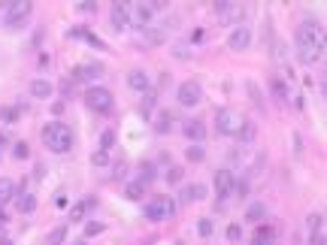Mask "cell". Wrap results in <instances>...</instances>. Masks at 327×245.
Masks as SVG:
<instances>
[{
  "instance_id": "1",
  "label": "cell",
  "mask_w": 327,
  "mask_h": 245,
  "mask_svg": "<svg viewBox=\"0 0 327 245\" xmlns=\"http://www.w3.org/2000/svg\"><path fill=\"white\" fill-rule=\"evenodd\" d=\"M294 45H297V61L300 64H315L327 48V30L324 24H318L315 18L303 21L294 33Z\"/></svg>"
},
{
  "instance_id": "2",
  "label": "cell",
  "mask_w": 327,
  "mask_h": 245,
  "mask_svg": "<svg viewBox=\"0 0 327 245\" xmlns=\"http://www.w3.org/2000/svg\"><path fill=\"white\" fill-rule=\"evenodd\" d=\"M42 142H45V149H49V152L64 155V152H70V149H73V133H70V127H67V124H61V121H49V124L42 127Z\"/></svg>"
},
{
  "instance_id": "3",
  "label": "cell",
  "mask_w": 327,
  "mask_h": 245,
  "mask_svg": "<svg viewBox=\"0 0 327 245\" xmlns=\"http://www.w3.org/2000/svg\"><path fill=\"white\" fill-rule=\"evenodd\" d=\"M0 6L6 9V15H3V24L6 27H21L27 21V15L33 12V3L30 0H12V3H0Z\"/></svg>"
},
{
  "instance_id": "4",
  "label": "cell",
  "mask_w": 327,
  "mask_h": 245,
  "mask_svg": "<svg viewBox=\"0 0 327 245\" xmlns=\"http://www.w3.org/2000/svg\"><path fill=\"white\" fill-rule=\"evenodd\" d=\"M143 212H146L149 221H167V218L176 215V200L173 197H152Z\"/></svg>"
},
{
  "instance_id": "5",
  "label": "cell",
  "mask_w": 327,
  "mask_h": 245,
  "mask_svg": "<svg viewBox=\"0 0 327 245\" xmlns=\"http://www.w3.org/2000/svg\"><path fill=\"white\" fill-rule=\"evenodd\" d=\"M85 103H88V109L106 115V112L112 109L115 100H112V91H106V88H100V85H91V88L85 91Z\"/></svg>"
},
{
  "instance_id": "6",
  "label": "cell",
  "mask_w": 327,
  "mask_h": 245,
  "mask_svg": "<svg viewBox=\"0 0 327 245\" xmlns=\"http://www.w3.org/2000/svg\"><path fill=\"white\" fill-rule=\"evenodd\" d=\"M240 127H243V118L233 112V109H218L215 112V130L221 133V136H237L240 133Z\"/></svg>"
},
{
  "instance_id": "7",
  "label": "cell",
  "mask_w": 327,
  "mask_h": 245,
  "mask_svg": "<svg viewBox=\"0 0 327 245\" xmlns=\"http://www.w3.org/2000/svg\"><path fill=\"white\" fill-rule=\"evenodd\" d=\"M176 97H179V103H182V106H197V103H200V97H203V88H200V82L188 79V82H182V85H179Z\"/></svg>"
},
{
  "instance_id": "8",
  "label": "cell",
  "mask_w": 327,
  "mask_h": 245,
  "mask_svg": "<svg viewBox=\"0 0 327 245\" xmlns=\"http://www.w3.org/2000/svg\"><path fill=\"white\" fill-rule=\"evenodd\" d=\"M212 185H215V194H218V200H227V197H233L237 176H233L230 170H218V173H215V179H212Z\"/></svg>"
},
{
  "instance_id": "9",
  "label": "cell",
  "mask_w": 327,
  "mask_h": 245,
  "mask_svg": "<svg viewBox=\"0 0 327 245\" xmlns=\"http://www.w3.org/2000/svg\"><path fill=\"white\" fill-rule=\"evenodd\" d=\"M212 9L218 12V18H221L224 24H233V21H240V18H243V12H246L243 6H237V3H230V0H218Z\"/></svg>"
},
{
  "instance_id": "10",
  "label": "cell",
  "mask_w": 327,
  "mask_h": 245,
  "mask_svg": "<svg viewBox=\"0 0 327 245\" xmlns=\"http://www.w3.org/2000/svg\"><path fill=\"white\" fill-rule=\"evenodd\" d=\"M103 76V64L100 61H91V64H79L73 70V82H94Z\"/></svg>"
},
{
  "instance_id": "11",
  "label": "cell",
  "mask_w": 327,
  "mask_h": 245,
  "mask_svg": "<svg viewBox=\"0 0 327 245\" xmlns=\"http://www.w3.org/2000/svg\"><path fill=\"white\" fill-rule=\"evenodd\" d=\"M152 15H155L152 3H136V6H130V21H133V24H136L139 30L152 27Z\"/></svg>"
},
{
  "instance_id": "12",
  "label": "cell",
  "mask_w": 327,
  "mask_h": 245,
  "mask_svg": "<svg viewBox=\"0 0 327 245\" xmlns=\"http://www.w3.org/2000/svg\"><path fill=\"white\" fill-rule=\"evenodd\" d=\"M115 30H124L130 24V3H112V15H109Z\"/></svg>"
},
{
  "instance_id": "13",
  "label": "cell",
  "mask_w": 327,
  "mask_h": 245,
  "mask_svg": "<svg viewBox=\"0 0 327 245\" xmlns=\"http://www.w3.org/2000/svg\"><path fill=\"white\" fill-rule=\"evenodd\" d=\"M227 45L233 48V52H246L249 45H252V30L249 27H233V33H230V39H227Z\"/></svg>"
},
{
  "instance_id": "14",
  "label": "cell",
  "mask_w": 327,
  "mask_h": 245,
  "mask_svg": "<svg viewBox=\"0 0 327 245\" xmlns=\"http://www.w3.org/2000/svg\"><path fill=\"white\" fill-rule=\"evenodd\" d=\"M182 133H185L191 142H203V139H206V124H203L200 118H188V121L182 124Z\"/></svg>"
},
{
  "instance_id": "15",
  "label": "cell",
  "mask_w": 327,
  "mask_h": 245,
  "mask_svg": "<svg viewBox=\"0 0 327 245\" xmlns=\"http://www.w3.org/2000/svg\"><path fill=\"white\" fill-rule=\"evenodd\" d=\"M127 85H130L133 91H139V94L152 91V85H149V76H146L143 70H130V73H127Z\"/></svg>"
},
{
  "instance_id": "16",
  "label": "cell",
  "mask_w": 327,
  "mask_h": 245,
  "mask_svg": "<svg viewBox=\"0 0 327 245\" xmlns=\"http://www.w3.org/2000/svg\"><path fill=\"white\" fill-rule=\"evenodd\" d=\"M52 82H45V79H33L30 82V97H36V100H45V97H52Z\"/></svg>"
},
{
  "instance_id": "17",
  "label": "cell",
  "mask_w": 327,
  "mask_h": 245,
  "mask_svg": "<svg viewBox=\"0 0 327 245\" xmlns=\"http://www.w3.org/2000/svg\"><path fill=\"white\" fill-rule=\"evenodd\" d=\"M15 206H18V212L30 215V212L36 209V197H33V194H27V191H18V194H15Z\"/></svg>"
},
{
  "instance_id": "18",
  "label": "cell",
  "mask_w": 327,
  "mask_h": 245,
  "mask_svg": "<svg viewBox=\"0 0 327 245\" xmlns=\"http://www.w3.org/2000/svg\"><path fill=\"white\" fill-rule=\"evenodd\" d=\"M91 206H94V200H82V203L70 206V221H73V224L85 221V215H88V209H91Z\"/></svg>"
},
{
  "instance_id": "19",
  "label": "cell",
  "mask_w": 327,
  "mask_h": 245,
  "mask_svg": "<svg viewBox=\"0 0 327 245\" xmlns=\"http://www.w3.org/2000/svg\"><path fill=\"white\" fill-rule=\"evenodd\" d=\"M173 121H176V118H173V112H167V109H164V112L155 118V130H158V133H173Z\"/></svg>"
},
{
  "instance_id": "20",
  "label": "cell",
  "mask_w": 327,
  "mask_h": 245,
  "mask_svg": "<svg viewBox=\"0 0 327 245\" xmlns=\"http://www.w3.org/2000/svg\"><path fill=\"white\" fill-rule=\"evenodd\" d=\"M206 197V188L203 185H188L185 191H182V203H197V200H203Z\"/></svg>"
},
{
  "instance_id": "21",
  "label": "cell",
  "mask_w": 327,
  "mask_h": 245,
  "mask_svg": "<svg viewBox=\"0 0 327 245\" xmlns=\"http://www.w3.org/2000/svg\"><path fill=\"white\" fill-rule=\"evenodd\" d=\"M15 194H18L15 182H12V179H0V206H3V203H9Z\"/></svg>"
},
{
  "instance_id": "22",
  "label": "cell",
  "mask_w": 327,
  "mask_h": 245,
  "mask_svg": "<svg viewBox=\"0 0 327 245\" xmlns=\"http://www.w3.org/2000/svg\"><path fill=\"white\" fill-rule=\"evenodd\" d=\"M237 136H240V142H246V145H249V142H255V136H258L255 121H243V127H240V133H237Z\"/></svg>"
},
{
  "instance_id": "23",
  "label": "cell",
  "mask_w": 327,
  "mask_h": 245,
  "mask_svg": "<svg viewBox=\"0 0 327 245\" xmlns=\"http://www.w3.org/2000/svg\"><path fill=\"white\" fill-rule=\"evenodd\" d=\"M273 239H276V230H273V227H258L252 245H273Z\"/></svg>"
},
{
  "instance_id": "24",
  "label": "cell",
  "mask_w": 327,
  "mask_h": 245,
  "mask_svg": "<svg viewBox=\"0 0 327 245\" xmlns=\"http://www.w3.org/2000/svg\"><path fill=\"white\" fill-rule=\"evenodd\" d=\"M143 39H146L149 45H161V42L167 39V33L158 30V27H146V30H143Z\"/></svg>"
},
{
  "instance_id": "25",
  "label": "cell",
  "mask_w": 327,
  "mask_h": 245,
  "mask_svg": "<svg viewBox=\"0 0 327 245\" xmlns=\"http://www.w3.org/2000/svg\"><path fill=\"white\" fill-rule=\"evenodd\" d=\"M155 176H158V170H155V164H149V161H143V164H139V179H136V182H143V185H149V182H155Z\"/></svg>"
},
{
  "instance_id": "26",
  "label": "cell",
  "mask_w": 327,
  "mask_h": 245,
  "mask_svg": "<svg viewBox=\"0 0 327 245\" xmlns=\"http://www.w3.org/2000/svg\"><path fill=\"white\" fill-rule=\"evenodd\" d=\"M155 106H158V94H155V91H146V94H143V106H139V112H143V115H152V112H155Z\"/></svg>"
},
{
  "instance_id": "27",
  "label": "cell",
  "mask_w": 327,
  "mask_h": 245,
  "mask_svg": "<svg viewBox=\"0 0 327 245\" xmlns=\"http://www.w3.org/2000/svg\"><path fill=\"white\" fill-rule=\"evenodd\" d=\"M264 215H267V206H264V203H252V206L246 209V221H252V224L261 221Z\"/></svg>"
},
{
  "instance_id": "28",
  "label": "cell",
  "mask_w": 327,
  "mask_h": 245,
  "mask_svg": "<svg viewBox=\"0 0 327 245\" xmlns=\"http://www.w3.org/2000/svg\"><path fill=\"white\" fill-rule=\"evenodd\" d=\"M143 194H146V185H143V182H130V185L124 188V197H127V200H143Z\"/></svg>"
},
{
  "instance_id": "29",
  "label": "cell",
  "mask_w": 327,
  "mask_h": 245,
  "mask_svg": "<svg viewBox=\"0 0 327 245\" xmlns=\"http://www.w3.org/2000/svg\"><path fill=\"white\" fill-rule=\"evenodd\" d=\"M67 242V224L64 227H55L49 236H45V245H64Z\"/></svg>"
},
{
  "instance_id": "30",
  "label": "cell",
  "mask_w": 327,
  "mask_h": 245,
  "mask_svg": "<svg viewBox=\"0 0 327 245\" xmlns=\"http://www.w3.org/2000/svg\"><path fill=\"white\" fill-rule=\"evenodd\" d=\"M270 88H273L276 100H288V85H285L282 79H273V82H270Z\"/></svg>"
},
{
  "instance_id": "31",
  "label": "cell",
  "mask_w": 327,
  "mask_h": 245,
  "mask_svg": "<svg viewBox=\"0 0 327 245\" xmlns=\"http://www.w3.org/2000/svg\"><path fill=\"white\" fill-rule=\"evenodd\" d=\"M18 115H21V109H18V106H3V109H0V118H3L6 124L18 121Z\"/></svg>"
},
{
  "instance_id": "32",
  "label": "cell",
  "mask_w": 327,
  "mask_h": 245,
  "mask_svg": "<svg viewBox=\"0 0 327 245\" xmlns=\"http://www.w3.org/2000/svg\"><path fill=\"white\" fill-rule=\"evenodd\" d=\"M12 158H15V161H27V158H30L27 142H15V145H12Z\"/></svg>"
},
{
  "instance_id": "33",
  "label": "cell",
  "mask_w": 327,
  "mask_h": 245,
  "mask_svg": "<svg viewBox=\"0 0 327 245\" xmlns=\"http://www.w3.org/2000/svg\"><path fill=\"white\" fill-rule=\"evenodd\" d=\"M212 230H215V227H212V218H200V221H197V233H200L203 239H209Z\"/></svg>"
},
{
  "instance_id": "34",
  "label": "cell",
  "mask_w": 327,
  "mask_h": 245,
  "mask_svg": "<svg viewBox=\"0 0 327 245\" xmlns=\"http://www.w3.org/2000/svg\"><path fill=\"white\" fill-rule=\"evenodd\" d=\"M112 145H115V130H103V133H100V149L109 152Z\"/></svg>"
},
{
  "instance_id": "35",
  "label": "cell",
  "mask_w": 327,
  "mask_h": 245,
  "mask_svg": "<svg viewBox=\"0 0 327 245\" xmlns=\"http://www.w3.org/2000/svg\"><path fill=\"white\" fill-rule=\"evenodd\" d=\"M185 155H188V161H191V164H200V161L206 158V152H203L200 145H188V152H185Z\"/></svg>"
},
{
  "instance_id": "36",
  "label": "cell",
  "mask_w": 327,
  "mask_h": 245,
  "mask_svg": "<svg viewBox=\"0 0 327 245\" xmlns=\"http://www.w3.org/2000/svg\"><path fill=\"white\" fill-rule=\"evenodd\" d=\"M91 164H94V167H106V164H109V152H103V149H97V152L91 155Z\"/></svg>"
},
{
  "instance_id": "37",
  "label": "cell",
  "mask_w": 327,
  "mask_h": 245,
  "mask_svg": "<svg viewBox=\"0 0 327 245\" xmlns=\"http://www.w3.org/2000/svg\"><path fill=\"white\" fill-rule=\"evenodd\" d=\"M182 176H185V170H182V167H170V170H167V182H170V185H179V182H182Z\"/></svg>"
},
{
  "instance_id": "38",
  "label": "cell",
  "mask_w": 327,
  "mask_h": 245,
  "mask_svg": "<svg viewBox=\"0 0 327 245\" xmlns=\"http://www.w3.org/2000/svg\"><path fill=\"white\" fill-rule=\"evenodd\" d=\"M97 233H103V224H100V221H88V224H85V236L91 239V236H97Z\"/></svg>"
},
{
  "instance_id": "39",
  "label": "cell",
  "mask_w": 327,
  "mask_h": 245,
  "mask_svg": "<svg viewBox=\"0 0 327 245\" xmlns=\"http://www.w3.org/2000/svg\"><path fill=\"white\" fill-rule=\"evenodd\" d=\"M240 236H243V230H240L237 224H230V227H227V239H230V242H240Z\"/></svg>"
},
{
  "instance_id": "40",
  "label": "cell",
  "mask_w": 327,
  "mask_h": 245,
  "mask_svg": "<svg viewBox=\"0 0 327 245\" xmlns=\"http://www.w3.org/2000/svg\"><path fill=\"white\" fill-rule=\"evenodd\" d=\"M76 9H79V12H94V9H97V3H94V0H91V3H79Z\"/></svg>"
},
{
  "instance_id": "41",
  "label": "cell",
  "mask_w": 327,
  "mask_h": 245,
  "mask_svg": "<svg viewBox=\"0 0 327 245\" xmlns=\"http://www.w3.org/2000/svg\"><path fill=\"white\" fill-rule=\"evenodd\" d=\"M309 245H324V236L321 233H309Z\"/></svg>"
},
{
  "instance_id": "42",
  "label": "cell",
  "mask_w": 327,
  "mask_h": 245,
  "mask_svg": "<svg viewBox=\"0 0 327 245\" xmlns=\"http://www.w3.org/2000/svg\"><path fill=\"white\" fill-rule=\"evenodd\" d=\"M203 39H206V33H203V30H200V27H197V30H194V33H191V42H203Z\"/></svg>"
},
{
  "instance_id": "43",
  "label": "cell",
  "mask_w": 327,
  "mask_h": 245,
  "mask_svg": "<svg viewBox=\"0 0 327 245\" xmlns=\"http://www.w3.org/2000/svg\"><path fill=\"white\" fill-rule=\"evenodd\" d=\"M61 94L70 97V94H73V82H61Z\"/></svg>"
},
{
  "instance_id": "44",
  "label": "cell",
  "mask_w": 327,
  "mask_h": 245,
  "mask_svg": "<svg viewBox=\"0 0 327 245\" xmlns=\"http://www.w3.org/2000/svg\"><path fill=\"white\" fill-rule=\"evenodd\" d=\"M55 206H58V209H67V197H64V194H58V197H55Z\"/></svg>"
},
{
  "instance_id": "45",
  "label": "cell",
  "mask_w": 327,
  "mask_h": 245,
  "mask_svg": "<svg viewBox=\"0 0 327 245\" xmlns=\"http://www.w3.org/2000/svg\"><path fill=\"white\" fill-rule=\"evenodd\" d=\"M52 112H55V115H61V112H64V103H61V100H58V103H52Z\"/></svg>"
},
{
  "instance_id": "46",
  "label": "cell",
  "mask_w": 327,
  "mask_h": 245,
  "mask_svg": "<svg viewBox=\"0 0 327 245\" xmlns=\"http://www.w3.org/2000/svg\"><path fill=\"white\" fill-rule=\"evenodd\" d=\"M3 142H6V133H0V152H3Z\"/></svg>"
},
{
  "instance_id": "47",
  "label": "cell",
  "mask_w": 327,
  "mask_h": 245,
  "mask_svg": "<svg viewBox=\"0 0 327 245\" xmlns=\"http://www.w3.org/2000/svg\"><path fill=\"white\" fill-rule=\"evenodd\" d=\"M321 91H324V97H327V79H324V85H321Z\"/></svg>"
},
{
  "instance_id": "48",
  "label": "cell",
  "mask_w": 327,
  "mask_h": 245,
  "mask_svg": "<svg viewBox=\"0 0 327 245\" xmlns=\"http://www.w3.org/2000/svg\"><path fill=\"white\" fill-rule=\"evenodd\" d=\"M0 245H12V242H9V239H0Z\"/></svg>"
},
{
  "instance_id": "49",
  "label": "cell",
  "mask_w": 327,
  "mask_h": 245,
  "mask_svg": "<svg viewBox=\"0 0 327 245\" xmlns=\"http://www.w3.org/2000/svg\"><path fill=\"white\" fill-rule=\"evenodd\" d=\"M3 221H6V215H3V212H0V224H3Z\"/></svg>"
},
{
  "instance_id": "50",
  "label": "cell",
  "mask_w": 327,
  "mask_h": 245,
  "mask_svg": "<svg viewBox=\"0 0 327 245\" xmlns=\"http://www.w3.org/2000/svg\"><path fill=\"white\" fill-rule=\"evenodd\" d=\"M73 245H88V242H85V239H82V242H73Z\"/></svg>"
},
{
  "instance_id": "51",
  "label": "cell",
  "mask_w": 327,
  "mask_h": 245,
  "mask_svg": "<svg viewBox=\"0 0 327 245\" xmlns=\"http://www.w3.org/2000/svg\"><path fill=\"white\" fill-rule=\"evenodd\" d=\"M324 245H327V242H324Z\"/></svg>"
}]
</instances>
